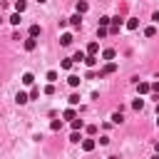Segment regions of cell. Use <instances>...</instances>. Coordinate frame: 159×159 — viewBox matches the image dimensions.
<instances>
[{
    "mask_svg": "<svg viewBox=\"0 0 159 159\" xmlns=\"http://www.w3.org/2000/svg\"><path fill=\"white\" fill-rule=\"evenodd\" d=\"M114 70H117V65H114V62H107V65L99 70V77H107V75H112Z\"/></svg>",
    "mask_w": 159,
    "mask_h": 159,
    "instance_id": "cell-1",
    "label": "cell"
},
{
    "mask_svg": "<svg viewBox=\"0 0 159 159\" xmlns=\"http://www.w3.org/2000/svg\"><path fill=\"white\" fill-rule=\"evenodd\" d=\"M137 92H139V94H149V92H152V84H149V82H137Z\"/></svg>",
    "mask_w": 159,
    "mask_h": 159,
    "instance_id": "cell-2",
    "label": "cell"
},
{
    "mask_svg": "<svg viewBox=\"0 0 159 159\" xmlns=\"http://www.w3.org/2000/svg\"><path fill=\"white\" fill-rule=\"evenodd\" d=\"M75 10H77L80 15H84V12L89 10V5H87V0H77V5H75Z\"/></svg>",
    "mask_w": 159,
    "mask_h": 159,
    "instance_id": "cell-3",
    "label": "cell"
},
{
    "mask_svg": "<svg viewBox=\"0 0 159 159\" xmlns=\"http://www.w3.org/2000/svg\"><path fill=\"white\" fill-rule=\"evenodd\" d=\"M67 20H70V25H72V27H80V25H82V15H80V12H75V15H72V17H67Z\"/></svg>",
    "mask_w": 159,
    "mask_h": 159,
    "instance_id": "cell-4",
    "label": "cell"
},
{
    "mask_svg": "<svg viewBox=\"0 0 159 159\" xmlns=\"http://www.w3.org/2000/svg\"><path fill=\"white\" fill-rule=\"evenodd\" d=\"M15 102H17V104H25V102H30V94H25V92H17V94H15Z\"/></svg>",
    "mask_w": 159,
    "mask_h": 159,
    "instance_id": "cell-5",
    "label": "cell"
},
{
    "mask_svg": "<svg viewBox=\"0 0 159 159\" xmlns=\"http://www.w3.org/2000/svg\"><path fill=\"white\" fill-rule=\"evenodd\" d=\"M139 27V20L137 17H127V30H137Z\"/></svg>",
    "mask_w": 159,
    "mask_h": 159,
    "instance_id": "cell-6",
    "label": "cell"
},
{
    "mask_svg": "<svg viewBox=\"0 0 159 159\" xmlns=\"http://www.w3.org/2000/svg\"><path fill=\"white\" fill-rule=\"evenodd\" d=\"M60 45H62V47H67V45H72V35H70V32H65V35L60 37Z\"/></svg>",
    "mask_w": 159,
    "mask_h": 159,
    "instance_id": "cell-7",
    "label": "cell"
},
{
    "mask_svg": "<svg viewBox=\"0 0 159 159\" xmlns=\"http://www.w3.org/2000/svg\"><path fill=\"white\" fill-rule=\"evenodd\" d=\"M35 47H37V40H35V37H27V40H25V50L30 52V50H35Z\"/></svg>",
    "mask_w": 159,
    "mask_h": 159,
    "instance_id": "cell-8",
    "label": "cell"
},
{
    "mask_svg": "<svg viewBox=\"0 0 159 159\" xmlns=\"http://www.w3.org/2000/svg\"><path fill=\"white\" fill-rule=\"evenodd\" d=\"M99 52V42H89L87 45V55H97Z\"/></svg>",
    "mask_w": 159,
    "mask_h": 159,
    "instance_id": "cell-9",
    "label": "cell"
},
{
    "mask_svg": "<svg viewBox=\"0 0 159 159\" xmlns=\"http://www.w3.org/2000/svg\"><path fill=\"white\" fill-rule=\"evenodd\" d=\"M114 57H117V52H114V50H104V52H102V60H107V62H112Z\"/></svg>",
    "mask_w": 159,
    "mask_h": 159,
    "instance_id": "cell-10",
    "label": "cell"
},
{
    "mask_svg": "<svg viewBox=\"0 0 159 159\" xmlns=\"http://www.w3.org/2000/svg\"><path fill=\"white\" fill-rule=\"evenodd\" d=\"M82 149L84 152H92L94 149V139H82Z\"/></svg>",
    "mask_w": 159,
    "mask_h": 159,
    "instance_id": "cell-11",
    "label": "cell"
},
{
    "mask_svg": "<svg viewBox=\"0 0 159 159\" xmlns=\"http://www.w3.org/2000/svg\"><path fill=\"white\" fill-rule=\"evenodd\" d=\"M40 32H42V27H40L37 22H35V25H30V37H37Z\"/></svg>",
    "mask_w": 159,
    "mask_h": 159,
    "instance_id": "cell-12",
    "label": "cell"
},
{
    "mask_svg": "<svg viewBox=\"0 0 159 159\" xmlns=\"http://www.w3.org/2000/svg\"><path fill=\"white\" fill-rule=\"evenodd\" d=\"M72 60H75V62H84V60H87V52H82V50H80V52H75V55H72Z\"/></svg>",
    "mask_w": 159,
    "mask_h": 159,
    "instance_id": "cell-13",
    "label": "cell"
},
{
    "mask_svg": "<svg viewBox=\"0 0 159 159\" xmlns=\"http://www.w3.org/2000/svg\"><path fill=\"white\" fill-rule=\"evenodd\" d=\"M67 84H70V87H80V77H77V75H70V77H67Z\"/></svg>",
    "mask_w": 159,
    "mask_h": 159,
    "instance_id": "cell-14",
    "label": "cell"
},
{
    "mask_svg": "<svg viewBox=\"0 0 159 159\" xmlns=\"http://www.w3.org/2000/svg\"><path fill=\"white\" fill-rule=\"evenodd\" d=\"M70 124H72V129H77V132H80V129H82V127H84V122H82V119H80V117H75V119H72V122H70Z\"/></svg>",
    "mask_w": 159,
    "mask_h": 159,
    "instance_id": "cell-15",
    "label": "cell"
},
{
    "mask_svg": "<svg viewBox=\"0 0 159 159\" xmlns=\"http://www.w3.org/2000/svg\"><path fill=\"white\" fill-rule=\"evenodd\" d=\"M84 65H87V67H94V65H97V55H87Z\"/></svg>",
    "mask_w": 159,
    "mask_h": 159,
    "instance_id": "cell-16",
    "label": "cell"
},
{
    "mask_svg": "<svg viewBox=\"0 0 159 159\" xmlns=\"http://www.w3.org/2000/svg\"><path fill=\"white\" fill-rule=\"evenodd\" d=\"M62 117H65V119H70V122H72V119H75V117H77V114H75V109H72V107H70V109H65V112H62Z\"/></svg>",
    "mask_w": 159,
    "mask_h": 159,
    "instance_id": "cell-17",
    "label": "cell"
},
{
    "mask_svg": "<svg viewBox=\"0 0 159 159\" xmlns=\"http://www.w3.org/2000/svg\"><path fill=\"white\" fill-rule=\"evenodd\" d=\"M32 82H35V77H32L30 72H25V75H22V84H32Z\"/></svg>",
    "mask_w": 159,
    "mask_h": 159,
    "instance_id": "cell-18",
    "label": "cell"
},
{
    "mask_svg": "<svg viewBox=\"0 0 159 159\" xmlns=\"http://www.w3.org/2000/svg\"><path fill=\"white\" fill-rule=\"evenodd\" d=\"M112 122H114V124H122V122H124L122 112H114V114H112Z\"/></svg>",
    "mask_w": 159,
    "mask_h": 159,
    "instance_id": "cell-19",
    "label": "cell"
},
{
    "mask_svg": "<svg viewBox=\"0 0 159 159\" xmlns=\"http://www.w3.org/2000/svg\"><path fill=\"white\" fill-rule=\"evenodd\" d=\"M50 129H52V132L62 129V122H60V119H52V122H50Z\"/></svg>",
    "mask_w": 159,
    "mask_h": 159,
    "instance_id": "cell-20",
    "label": "cell"
},
{
    "mask_svg": "<svg viewBox=\"0 0 159 159\" xmlns=\"http://www.w3.org/2000/svg\"><path fill=\"white\" fill-rule=\"evenodd\" d=\"M25 7H27V2H25V0H17V2H15V10H17V12H22Z\"/></svg>",
    "mask_w": 159,
    "mask_h": 159,
    "instance_id": "cell-21",
    "label": "cell"
},
{
    "mask_svg": "<svg viewBox=\"0 0 159 159\" xmlns=\"http://www.w3.org/2000/svg\"><path fill=\"white\" fill-rule=\"evenodd\" d=\"M109 35V27H97V37H107Z\"/></svg>",
    "mask_w": 159,
    "mask_h": 159,
    "instance_id": "cell-22",
    "label": "cell"
},
{
    "mask_svg": "<svg viewBox=\"0 0 159 159\" xmlns=\"http://www.w3.org/2000/svg\"><path fill=\"white\" fill-rule=\"evenodd\" d=\"M72 62H75V60H72V57H67V60H62L60 65H62V70H70V67H72Z\"/></svg>",
    "mask_w": 159,
    "mask_h": 159,
    "instance_id": "cell-23",
    "label": "cell"
},
{
    "mask_svg": "<svg viewBox=\"0 0 159 159\" xmlns=\"http://www.w3.org/2000/svg\"><path fill=\"white\" fill-rule=\"evenodd\" d=\"M47 82H52V84L57 82V72H55V70H50V72H47Z\"/></svg>",
    "mask_w": 159,
    "mask_h": 159,
    "instance_id": "cell-24",
    "label": "cell"
},
{
    "mask_svg": "<svg viewBox=\"0 0 159 159\" xmlns=\"http://www.w3.org/2000/svg\"><path fill=\"white\" fill-rule=\"evenodd\" d=\"M132 107H134V109H137V112H139V109H142V107H144V99H139V97H137V99H134V102H132Z\"/></svg>",
    "mask_w": 159,
    "mask_h": 159,
    "instance_id": "cell-25",
    "label": "cell"
},
{
    "mask_svg": "<svg viewBox=\"0 0 159 159\" xmlns=\"http://www.w3.org/2000/svg\"><path fill=\"white\" fill-rule=\"evenodd\" d=\"M70 142H75V144H77V142H82V137H80V132H77V129L70 134Z\"/></svg>",
    "mask_w": 159,
    "mask_h": 159,
    "instance_id": "cell-26",
    "label": "cell"
},
{
    "mask_svg": "<svg viewBox=\"0 0 159 159\" xmlns=\"http://www.w3.org/2000/svg\"><path fill=\"white\" fill-rule=\"evenodd\" d=\"M10 25H20V12H15V15H10Z\"/></svg>",
    "mask_w": 159,
    "mask_h": 159,
    "instance_id": "cell-27",
    "label": "cell"
},
{
    "mask_svg": "<svg viewBox=\"0 0 159 159\" xmlns=\"http://www.w3.org/2000/svg\"><path fill=\"white\" fill-rule=\"evenodd\" d=\"M144 35H147V37H154V35H157V27H152V25H149V27L144 30Z\"/></svg>",
    "mask_w": 159,
    "mask_h": 159,
    "instance_id": "cell-28",
    "label": "cell"
},
{
    "mask_svg": "<svg viewBox=\"0 0 159 159\" xmlns=\"http://www.w3.org/2000/svg\"><path fill=\"white\" fill-rule=\"evenodd\" d=\"M37 97H40V89L32 87V89H30V99H37Z\"/></svg>",
    "mask_w": 159,
    "mask_h": 159,
    "instance_id": "cell-29",
    "label": "cell"
},
{
    "mask_svg": "<svg viewBox=\"0 0 159 159\" xmlns=\"http://www.w3.org/2000/svg\"><path fill=\"white\" fill-rule=\"evenodd\" d=\"M67 102H70V104H80V94H70Z\"/></svg>",
    "mask_w": 159,
    "mask_h": 159,
    "instance_id": "cell-30",
    "label": "cell"
},
{
    "mask_svg": "<svg viewBox=\"0 0 159 159\" xmlns=\"http://www.w3.org/2000/svg\"><path fill=\"white\" fill-rule=\"evenodd\" d=\"M119 30H122V27H119V25H109V35H117V32H119Z\"/></svg>",
    "mask_w": 159,
    "mask_h": 159,
    "instance_id": "cell-31",
    "label": "cell"
},
{
    "mask_svg": "<svg viewBox=\"0 0 159 159\" xmlns=\"http://www.w3.org/2000/svg\"><path fill=\"white\" fill-rule=\"evenodd\" d=\"M42 92H45V94H52V92H55V84H52V82H50V84H47V87H45V89H42Z\"/></svg>",
    "mask_w": 159,
    "mask_h": 159,
    "instance_id": "cell-32",
    "label": "cell"
},
{
    "mask_svg": "<svg viewBox=\"0 0 159 159\" xmlns=\"http://www.w3.org/2000/svg\"><path fill=\"white\" fill-rule=\"evenodd\" d=\"M152 92H154V94H159V82H154V84H152Z\"/></svg>",
    "mask_w": 159,
    "mask_h": 159,
    "instance_id": "cell-33",
    "label": "cell"
},
{
    "mask_svg": "<svg viewBox=\"0 0 159 159\" xmlns=\"http://www.w3.org/2000/svg\"><path fill=\"white\" fill-rule=\"evenodd\" d=\"M152 20H154V22H159V12H154V15H152Z\"/></svg>",
    "mask_w": 159,
    "mask_h": 159,
    "instance_id": "cell-34",
    "label": "cell"
},
{
    "mask_svg": "<svg viewBox=\"0 0 159 159\" xmlns=\"http://www.w3.org/2000/svg\"><path fill=\"white\" fill-rule=\"evenodd\" d=\"M154 149H157V154H159V142H157V144H154Z\"/></svg>",
    "mask_w": 159,
    "mask_h": 159,
    "instance_id": "cell-35",
    "label": "cell"
},
{
    "mask_svg": "<svg viewBox=\"0 0 159 159\" xmlns=\"http://www.w3.org/2000/svg\"><path fill=\"white\" fill-rule=\"evenodd\" d=\"M157 114H159V102H157Z\"/></svg>",
    "mask_w": 159,
    "mask_h": 159,
    "instance_id": "cell-36",
    "label": "cell"
},
{
    "mask_svg": "<svg viewBox=\"0 0 159 159\" xmlns=\"http://www.w3.org/2000/svg\"><path fill=\"white\" fill-rule=\"evenodd\" d=\"M152 159H159V154H154V157H152Z\"/></svg>",
    "mask_w": 159,
    "mask_h": 159,
    "instance_id": "cell-37",
    "label": "cell"
},
{
    "mask_svg": "<svg viewBox=\"0 0 159 159\" xmlns=\"http://www.w3.org/2000/svg\"><path fill=\"white\" fill-rule=\"evenodd\" d=\"M37 2H47V0H37Z\"/></svg>",
    "mask_w": 159,
    "mask_h": 159,
    "instance_id": "cell-38",
    "label": "cell"
},
{
    "mask_svg": "<svg viewBox=\"0 0 159 159\" xmlns=\"http://www.w3.org/2000/svg\"><path fill=\"white\" fill-rule=\"evenodd\" d=\"M157 124H159V119H157Z\"/></svg>",
    "mask_w": 159,
    "mask_h": 159,
    "instance_id": "cell-39",
    "label": "cell"
}]
</instances>
